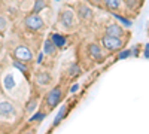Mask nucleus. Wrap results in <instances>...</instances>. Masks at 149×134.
<instances>
[{
  "mask_svg": "<svg viewBox=\"0 0 149 134\" xmlns=\"http://www.w3.org/2000/svg\"><path fill=\"white\" fill-rule=\"evenodd\" d=\"M125 42L127 40H124V39H121V37H113V36H107V34H104L103 37H102V45L106 48L107 51H119L121 48L125 45Z\"/></svg>",
  "mask_w": 149,
  "mask_h": 134,
  "instance_id": "obj_1",
  "label": "nucleus"
},
{
  "mask_svg": "<svg viewBox=\"0 0 149 134\" xmlns=\"http://www.w3.org/2000/svg\"><path fill=\"white\" fill-rule=\"evenodd\" d=\"M24 22H26V27L31 31H39L45 28V21L42 17H39V14H29Z\"/></svg>",
  "mask_w": 149,
  "mask_h": 134,
  "instance_id": "obj_2",
  "label": "nucleus"
},
{
  "mask_svg": "<svg viewBox=\"0 0 149 134\" xmlns=\"http://www.w3.org/2000/svg\"><path fill=\"white\" fill-rule=\"evenodd\" d=\"M61 99H63V90L60 87H55L52 90H49L48 94L45 95V103H46L48 109H54L55 106H58Z\"/></svg>",
  "mask_w": 149,
  "mask_h": 134,
  "instance_id": "obj_3",
  "label": "nucleus"
},
{
  "mask_svg": "<svg viewBox=\"0 0 149 134\" xmlns=\"http://www.w3.org/2000/svg\"><path fill=\"white\" fill-rule=\"evenodd\" d=\"M14 57L15 60H19V61H24V63H29L33 60V52L30 48L24 46V45H19L14 49Z\"/></svg>",
  "mask_w": 149,
  "mask_h": 134,
  "instance_id": "obj_4",
  "label": "nucleus"
},
{
  "mask_svg": "<svg viewBox=\"0 0 149 134\" xmlns=\"http://www.w3.org/2000/svg\"><path fill=\"white\" fill-rule=\"evenodd\" d=\"M60 22L64 28H72L74 26V12L72 9H63L60 14Z\"/></svg>",
  "mask_w": 149,
  "mask_h": 134,
  "instance_id": "obj_5",
  "label": "nucleus"
},
{
  "mask_svg": "<svg viewBox=\"0 0 149 134\" xmlns=\"http://www.w3.org/2000/svg\"><path fill=\"white\" fill-rule=\"evenodd\" d=\"M88 54L95 60L97 63H103L104 61V54H103V49L98 43H90L88 45Z\"/></svg>",
  "mask_w": 149,
  "mask_h": 134,
  "instance_id": "obj_6",
  "label": "nucleus"
},
{
  "mask_svg": "<svg viewBox=\"0 0 149 134\" xmlns=\"http://www.w3.org/2000/svg\"><path fill=\"white\" fill-rule=\"evenodd\" d=\"M106 34L107 36H113V37L124 39V36H125V30H124L119 24H109V26L106 27Z\"/></svg>",
  "mask_w": 149,
  "mask_h": 134,
  "instance_id": "obj_7",
  "label": "nucleus"
},
{
  "mask_svg": "<svg viewBox=\"0 0 149 134\" xmlns=\"http://www.w3.org/2000/svg\"><path fill=\"white\" fill-rule=\"evenodd\" d=\"M76 12H78V17H79L82 21H91L93 17H94L93 9H91L90 6H86V5H79L78 9H76Z\"/></svg>",
  "mask_w": 149,
  "mask_h": 134,
  "instance_id": "obj_8",
  "label": "nucleus"
},
{
  "mask_svg": "<svg viewBox=\"0 0 149 134\" xmlns=\"http://www.w3.org/2000/svg\"><path fill=\"white\" fill-rule=\"evenodd\" d=\"M15 113H17L15 107L12 106L9 101H2V103H0V116L12 118V116H15Z\"/></svg>",
  "mask_w": 149,
  "mask_h": 134,
  "instance_id": "obj_9",
  "label": "nucleus"
},
{
  "mask_svg": "<svg viewBox=\"0 0 149 134\" xmlns=\"http://www.w3.org/2000/svg\"><path fill=\"white\" fill-rule=\"evenodd\" d=\"M57 51H58V48H57V46H55V43L51 40V37L46 39V40H45V43H43V52H45L46 55L54 57V55L57 54Z\"/></svg>",
  "mask_w": 149,
  "mask_h": 134,
  "instance_id": "obj_10",
  "label": "nucleus"
},
{
  "mask_svg": "<svg viewBox=\"0 0 149 134\" xmlns=\"http://www.w3.org/2000/svg\"><path fill=\"white\" fill-rule=\"evenodd\" d=\"M36 81H37L39 85H49L51 81H52V78H51V75H49L48 72H39L37 76H36Z\"/></svg>",
  "mask_w": 149,
  "mask_h": 134,
  "instance_id": "obj_11",
  "label": "nucleus"
},
{
  "mask_svg": "<svg viewBox=\"0 0 149 134\" xmlns=\"http://www.w3.org/2000/svg\"><path fill=\"white\" fill-rule=\"evenodd\" d=\"M51 40L55 43L57 48H63L66 45V37H64V36H61V34H58V33H54L51 36Z\"/></svg>",
  "mask_w": 149,
  "mask_h": 134,
  "instance_id": "obj_12",
  "label": "nucleus"
},
{
  "mask_svg": "<svg viewBox=\"0 0 149 134\" xmlns=\"http://www.w3.org/2000/svg\"><path fill=\"white\" fill-rule=\"evenodd\" d=\"M103 3L110 10H119L121 9V0H103Z\"/></svg>",
  "mask_w": 149,
  "mask_h": 134,
  "instance_id": "obj_13",
  "label": "nucleus"
},
{
  "mask_svg": "<svg viewBox=\"0 0 149 134\" xmlns=\"http://www.w3.org/2000/svg\"><path fill=\"white\" fill-rule=\"evenodd\" d=\"M48 6V0H36L33 6V14H39Z\"/></svg>",
  "mask_w": 149,
  "mask_h": 134,
  "instance_id": "obj_14",
  "label": "nucleus"
},
{
  "mask_svg": "<svg viewBox=\"0 0 149 134\" xmlns=\"http://www.w3.org/2000/svg\"><path fill=\"white\" fill-rule=\"evenodd\" d=\"M81 73H82V70H81V67L78 64H72L69 67V76L70 78H76L78 75H81Z\"/></svg>",
  "mask_w": 149,
  "mask_h": 134,
  "instance_id": "obj_15",
  "label": "nucleus"
},
{
  "mask_svg": "<svg viewBox=\"0 0 149 134\" xmlns=\"http://www.w3.org/2000/svg\"><path fill=\"white\" fill-rule=\"evenodd\" d=\"M3 83H5V88H6V90H12V88L15 87V79H14V76H12V75H6Z\"/></svg>",
  "mask_w": 149,
  "mask_h": 134,
  "instance_id": "obj_16",
  "label": "nucleus"
},
{
  "mask_svg": "<svg viewBox=\"0 0 149 134\" xmlns=\"http://www.w3.org/2000/svg\"><path fill=\"white\" fill-rule=\"evenodd\" d=\"M14 67H17L19 72L22 73H27L29 72V67L24 64V61H19V60H14Z\"/></svg>",
  "mask_w": 149,
  "mask_h": 134,
  "instance_id": "obj_17",
  "label": "nucleus"
},
{
  "mask_svg": "<svg viewBox=\"0 0 149 134\" xmlns=\"http://www.w3.org/2000/svg\"><path fill=\"white\" fill-rule=\"evenodd\" d=\"M36 106H37V100H30L27 104H26V110L27 112H34V109H36Z\"/></svg>",
  "mask_w": 149,
  "mask_h": 134,
  "instance_id": "obj_18",
  "label": "nucleus"
},
{
  "mask_svg": "<svg viewBox=\"0 0 149 134\" xmlns=\"http://www.w3.org/2000/svg\"><path fill=\"white\" fill-rule=\"evenodd\" d=\"M6 27H8V22H6V19H5L3 17H0V33H3V31L6 30Z\"/></svg>",
  "mask_w": 149,
  "mask_h": 134,
  "instance_id": "obj_19",
  "label": "nucleus"
},
{
  "mask_svg": "<svg viewBox=\"0 0 149 134\" xmlns=\"http://www.w3.org/2000/svg\"><path fill=\"white\" fill-rule=\"evenodd\" d=\"M131 55V51L130 49H125V51H122L119 55H118V60H124V58H128Z\"/></svg>",
  "mask_w": 149,
  "mask_h": 134,
  "instance_id": "obj_20",
  "label": "nucleus"
},
{
  "mask_svg": "<svg viewBox=\"0 0 149 134\" xmlns=\"http://www.w3.org/2000/svg\"><path fill=\"white\" fill-rule=\"evenodd\" d=\"M43 116H45V115H42V113H37V115H36V116H33V118H31L30 121H37V119H43Z\"/></svg>",
  "mask_w": 149,
  "mask_h": 134,
  "instance_id": "obj_21",
  "label": "nucleus"
},
{
  "mask_svg": "<svg viewBox=\"0 0 149 134\" xmlns=\"http://www.w3.org/2000/svg\"><path fill=\"white\" fill-rule=\"evenodd\" d=\"M145 57H146V58H149V43H146V45H145Z\"/></svg>",
  "mask_w": 149,
  "mask_h": 134,
  "instance_id": "obj_22",
  "label": "nucleus"
},
{
  "mask_svg": "<svg viewBox=\"0 0 149 134\" xmlns=\"http://www.w3.org/2000/svg\"><path fill=\"white\" fill-rule=\"evenodd\" d=\"M43 61V52L39 54V57H37V63H42Z\"/></svg>",
  "mask_w": 149,
  "mask_h": 134,
  "instance_id": "obj_23",
  "label": "nucleus"
},
{
  "mask_svg": "<svg viewBox=\"0 0 149 134\" xmlns=\"http://www.w3.org/2000/svg\"><path fill=\"white\" fill-rule=\"evenodd\" d=\"M78 88H79V85H78V83H74L73 87H72V90H70V91H72V92H74V91H78Z\"/></svg>",
  "mask_w": 149,
  "mask_h": 134,
  "instance_id": "obj_24",
  "label": "nucleus"
},
{
  "mask_svg": "<svg viewBox=\"0 0 149 134\" xmlns=\"http://www.w3.org/2000/svg\"><path fill=\"white\" fill-rule=\"evenodd\" d=\"M22 134H36V133H34V130H29V131H26V133H22Z\"/></svg>",
  "mask_w": 149,
  "mask_h": 134,
  "instance_id": "obj_25",
  "label": "nucleus"
},
{
  "mask_svg": "<svg viewBox=\"0 0 149 134\" xmlns=\"http://www.w3.org/2000/svg\"><path fill=\"white\" fill-rule=\"evenodd\" d=\"M0 46H2V43H0Z\"/></svg>",
  "mask_w": 149,
  "mask_h": 134,
  "instance_id": "obj_26",
  "label": "nucleus"
}]
</instances>
